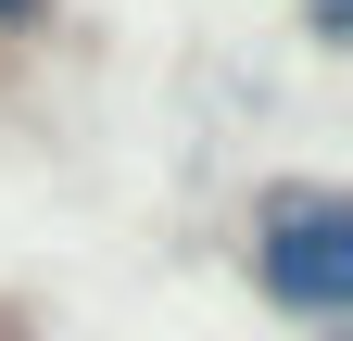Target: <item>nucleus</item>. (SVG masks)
Instances as JSON below:
<instances>
[{
	"label": "nucleus",
	"instance_id": "nucleus-1",
	"mask_svg": "<svg viewBox=\"0 0 353 341\" xmlns=\"http://www.w3.org/2000/svg\"><path fill=\"white\" fill-rule=\"evenodd\" d=\"M240 266L290 329H341L353 316V190L341 177H265L252 228H240Z\"/></svg>",
	"mask_w": 353,
	"mask_h": 341
},
{
	"label": "nucleus",
	"instance_id": "nucleus-2",
	"mask_svg": "<svg viewBox=\"0 0 353 341\" xmlns=\"http://www.w3.org/2000/svg\"><path fill=\"white\" fill-rule=\"evenodd\" d=\"M303 38L316 51H353V0H303Z\"/></svg>",
	"mask_w": 353,
	"mask_h": 341
},
{
	"label": "nucleus",
	"instance_id": "nucleus-3",
	"mask_svg": "<svg viewBox=\"0 0 353 341\" xmlns=\"http://www.w3.org/2000/svg\"><path fill=\"white\" fill-rule=\"evenodd\" d=\"M51 26V0H0V38H38Z\"/></svg>",
	"mask_w": 353,
	"mask_h": 341
}]
</instances>
